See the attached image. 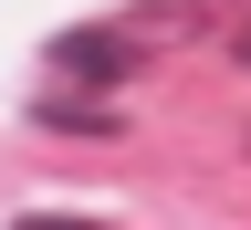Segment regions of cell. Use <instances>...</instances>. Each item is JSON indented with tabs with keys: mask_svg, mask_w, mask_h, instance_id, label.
Segmentation results:
<instances>
[{
	"mask_svg": "<svg viewBox=\"0 0 251 230\" xmlns=\"http://www.w3.org/2000/svg\"><path fill=\"white\" fill-rule=\"evenodd\" d=\"M126 31H63L52 42V74H74V84H126Z\"/></svg>",
	"mask_w": 251,
	"mask_h": 230,
	"instance_id": "1",
	"label": "cell"
},
{
	"mask_svg": "<svg viewBox=\"0 0 251 230\" xmlns=\"http://www.w3.org/2000/svg\"><path fill=\"white\" fill-rule=\"evenodd\" d=\"M31 115H42V126H63V136H115V115H105V105H63V94H42Z\"/></svg>",
	"mask_w": 251,
	"mask_h": 230,
	"instance_id": "2",
	"label": "cell"
},
{
	"mask_svg": "<svg viewBox=\"0 0 251 230\" xmlns=\"http://www.w3.org/2000/svg\"><path fill=\"white\" fill-rule=\"evenodd\" d=\"M21 230H94V220H21Z\"/></svg>",
	"mask_w": 251,
	"mask_h": 230,
	"instance_id": "3",
	"label": "cell"
}]
</instances>
